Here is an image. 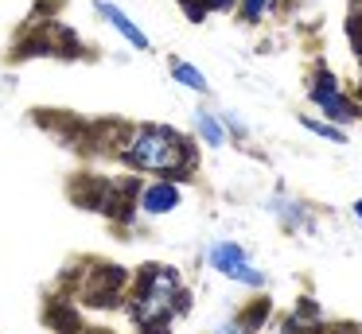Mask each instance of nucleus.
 <instances>
[{"label":"nucleus","mask_w":362,"mask_h":334,"mask_svg":"<svg viewBox=\"0 0 362 334\" xmlns=\"http://www.w3.org/2000/svg\"><path fill=\"white\" fill-rule=\"evenodd\" d=\"M125 160L141 171H183L187 167V144H183V136L175 129L144 124L129 140Z\"/></svg>","instance_id":"1"},{"label":"nucleus","mask_w":362,"mask_h":334,"mask_svg":"<svg viewBox=\"0 0 362 334\" xmlns=\"http://www.w3.org/2000/svg\"><path fill=\"white\" fill-rule=\"evenodd\" d=\"M180 299H183L180 276H175L172 268H148L141 292H136V299H133V315H136V323H144V326H152V323L160 326L175 307H180Z\"/></svg>","instance_id":"2"},{"label":"nucleus","mask_w":362,"mask_h":334,"mask_svg":"<svg viewBox=\"0 0 362 334\" xmlns=\"http://www.w3.org/2000/svg\"><path fill=\"white\" fill-rule=\"evenodd\" d=\"M206 256H211V268H218L226 280H238V284H250V287L265 284V272L245 256V249L238 241H214Z\"/></svg>","instance_id":"3"},{"label":"nucleus","mask_w":362,"mask_h":334,"mask_svg":"<svg viewBox=\"0 0 362 334\" xmlns=\"http://www.w3.org/2000/svg\"><path fill=\"white\" fill-rule=\"evenodd\" d=\"M308 97H312L315 105H320V113L331 117L335 124H346V121H354V117H358V105L346 97L343 85H339L335 78L327 74V70H320V74L312 78V90H308Z\"/></svg>","instance_id":"4"},{"label":"nucleus","mask_w":362,"mask_h":334,"mask_svg":"<svg viewBox=\"0 0 362 334\" xmlns=\"http://www.w3.org/2000/svg\"><path fill=\"white\" fill-rule=\"evenodd\" d=\"M180 198L183 194H180V186H175L172 179H156V183H148L141 191V210L160 217V214H172V210L180 206Z\"/></svg>","instance_id":"5"},{"label":"nucleus","mask_w":362,"mask_h":334,"mask_svg":"<svg viewBox=\"0 0 362 334\" xmlns=\"http://www.w3.org/2000/svg\"><path fill=\"white\" fill-rule=\"evenodd\" d=\"M98 16H105V20H110V28H117L121 35H125L129 43L136 47V51H148V35H144V31L136 28L133 20H129V16L121 12L117 4H110V0H98Z\"/></svg>","instance_id":"6"},{"label":"nucleus","mask_w":362,"mask_h":334,"mask_svg":"<svg viewBox=\"0 0 362 334\" xmlns=\"http://www.w3.org/2000/svg\"><path fill=\"white\" fill-rule=\"evenodd\" d=\"M195 132L203 136V144H211V148L226 144V124L214 113H195Z\"/></svg>","instance_id":"7"},{"label":"nucleus","mask_w":362,"mask_h":334,"mask_svg":"<svg viewBox=\"0 0 362 334\" xmlns=\"http://www.w3.org/2000/svg\"><path fill=\"white\" fill-rule=\"evenodd\" d=\"M172 78H175L180 85H187V90H195V93H206V78H203V70L191 66V62H183V59H175V62H172Z\"/></svg>","instance_id":"8"},{"label":"nucleus","mask_w":362,"mask_h":334,"mask_svg":"<svg viewBox=\"0 0 362 334\" xmlns=\"http://www.w3.org/2000/svg\"><path fill=\"white\" fill-rule=\"evenodd\" d=\"M300 124H304L308 132H315V136L331 140V144H346V132L339 129V124H327V121H315V117H300Z\"/></svg>","instance_id":"9"},{"label":"nucleus","mask_w":362,"mask_h":334,"mask_svg":"<svg viewBox=\"0 0 362 334\" xmlns=\"http://www.w3.org/2000/svg\"><path fill=\"white\" fill-rule=\"evenodd\" d=\"M273 210L281 214V222H284V225H292V229L308 222V214L300 210V202H292V198H276V202H273Z\"/></svg>","instance_id":"10"},{"label":"nucleus","mask_w":362,"mask_h":334,"mask_svg":"<svg viewBox=\"0 0 362 334\" xmlns=\"http://www.w3.org/2000/svg\"><path fill=\"white\" fill-rule=\"evenodd\" d=\"M238 8H242V20H250V23H257L261 16H265V8H269V0H238Z\"/></svg>","instance_id":"11"},{"label":"nucleus","mask_w":362,"mask_h":334,"mask_svg":"<svg viewBox=\"0 0 362 334\" xmlns=\"http://www.w3.org/2000/svg\"><path fill=\"white\" fill-rule=\"evenodd\" d=\"M203 4V12H226V8H234L238 0H199Z\"/></svg>","instance_id":"12"},{"label":"nucleus","mask_w":362,"mask_h":334,"mask_svg":"<svg viewBox=\"0 0 362 334\" xmlns=\"http://www.w3.org/2000/svg\"><path fill=\"white\" fill-rule=\"evenodd\" d=\"M226 124H230V132H238V136H245V124L238 121V117H230V113H226Z\"/></svg>","instance_id":"13"},{"label":"nucleus","mask_w":362,"mask_h":334,"mask_svg":"<svg viewBox=\"0 0 362 334\" xmlns=\"http://www.w3.org/2000/svg\"><path fill=\"white\" fill-rule=\"evenodd\" d=\"M354 217H358V222H362V198L354 202Z\"/></svg>","instance_id":"14"}]
</instances>
